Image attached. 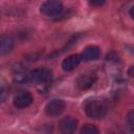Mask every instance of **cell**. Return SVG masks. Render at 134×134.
Here are the masks:
<instances>
[{"label": "cell", "instance_id": "1", "mask_svg": "<svg viewBox=\"0 0 134 134\" xmlns=\"http://www.w3.org/2000/svg\"><path fill=\"white\" fill-rule=\"evenodd\" d=\"M108 104L103 98L89 99L85 105V112L91 118H102L107 114Z\"/></svg>", "mask_w": 134, "mask_h": 134}, {"label": "cell", "instance_id": "2", "mask_svg": "<svg viewBox=\"0 0 134 134\" xmlns=\"http://www.w3.org/2000/svg\"><path fill=\"white\" fill-rule=\"evenodd\" d=\"M52 77V73L50 70L46 69V68H37L34 69L32 71H30V73L28 74V79L37 84H45L51 81Z\"/></svg>", "mask_w": 134, "mask_h": 134}, {"label": "cell", "instance_id": "3", "mask_svg": "<svg viewBox=\"0 0 134 134\" xmlns=\"http://www.w3.org/2000/svg\"><path fill=\"white\" fill-rule=\"evenodd\" d=\"M40 10L43 15L48 16V17H53L59 15L63 10V4L60 1L55 0H50V1H45L42 3Z\"/></svg>", "mask_w": 134, "mask_h": 134}, {"label": "cell", "instance_id": "4", "mask_svg": "<svg viewBox=\"0 0 134 134\" xmlns=\"http://www.w3.org/2000/svg\"><path fill=\"white\" fill-rule=\"evenodd\" d=\"M95 81H96V74L94 72L88 71V72H84V73L80 74L79 77L76 79L75 84L79 89L86 90V89L92 87L93 84L95 83Z\"/></svg>", "mask_w": 134, "mask_h": 134}, {"label": "cell", "instance_id": "5", "mask_svg": "<svg viewBox=\"0 0 134 134\" xmlns=\"http://www.w3.org/2000/svg\"><path fill=\"white\" fill-rule=\"evenodd\" d=\"M32 100H34V98L29 91L20 90L16 93V95L14 97V105L19 109H23V108L28 107L32 103Z\"/></svg>", "mask_w": 134, "mask_h": 134}, {"label": "cell", "instance_id": "6", "mask_svg": "<svg viewBox=\"0 0 134 134\" xmlns=\"http://www.w3.org/2000/svg\"><path fill=\"white\" fill-rule=\"evenodd\" d=\"M65 102L62 99H52L47 103L45 107V113L48 116H58L65 110Z\"/></svg>", "mask_w": 134, "mask_h": 134}, {"label": "cell", "instance_id": "7", "mask_svg": "<svg viewBox=\"0 0 134 134\" xmlns=\"http://www.w3.org/2000/svg\"><path fill=\"white\" fill-rule=\"evenodd\" d=\"M76 127H77V120L72 116L64 117L59 126L61 134H74Z\"/></svg>", "mask_w": 134, "mask_h": 134}, {"label": "cell", "instance_id": "8", "mask_svg": "<svg viewBox=\"0 0 134 134\" xmlns=\"http://www.w3.org/2000/svg\"><path fill=\"white\" fill-rule=\"evenodd\" d=\"M99 55H100V49L97 46L90 45L84 48L81 58L85 61H94V60H97Z\"/></svg>", "mask_w": 134, "mask_h": 134}, {"label": "cell", "instance_id": "9", "mask_svg": "<svg viewBox=\"0 0 134 134\" xmlns=\"http://www.w3.org/2000/svg\"><path fill=\"white\" fill-rule=\"evenodd\" d=\"M81 60H82L81 55H79V54H71V55L67 57V58L63 61V63H62V68H63L65 71H71V70H73L74 68H76V67L80 65Z\"/></svg>", "mask_w": 134, "mask_h": 134}, {"label": "cell", "instance_id": "10", "mask_svg": "<svg viewBox=\"0 0 134 134\" xmlns=\"http://www.w3.org/2000/svg\"><path fill=\"white\" fill-rule=\"evenodd\" d=\"M14 47V40L9 36L0 37V54H6L12 51Z\"/></svg>", "mask_w": 134, "mask_h": 134}, {"label": "cell", "instance_id": "11", "mask_svg": "<svg viewBox=\"0 0 134 134\" xmlns=\"http://www.w3.org/2000/svg\"><path fill=\"white\" fill-rule=\"evenodd\" d=\"M80 134H99V131L93 125H86L82 128Z\"/></svg>", "mask_w": 134, "mask_h": 134}, {"label": "cell", "instance_id": "12", "mask_svg": "<svg viewBox=\"0 0 134 134\" xmlns=\"http://www.w3.org/2000/svg\"><path fill=\"white\" fill-rule=\"evenodd\" d=\"M28 80V75L23 71H18L14 75V81L16 83H25Z\"/></svg>", "mask_w": 134, "mask_h": 134}, {"label": "cell", "instance_id": "13", "mask_svg": "<svg viewBox=\"0 0 134 134\" xmlns=\"http://www.w3.org/2000/svg\"><path fill=\"white\" fill-rule=\"evenodd\" d=\"M6 97V90L3 86H0V103L3 102Z\"/></svg>", "mask_w": 134, "mask_h": 134}, {"label": "cell", "instance_id": "14", "mask_svg": "<svg viewBox=\"0 0 134 134\" xmlns=\"http://www.w3.org/2000/svg\"><path fill=\"white\" fill-rule=\"evenodd\" d=\"M128 122H129V127L132 129L133 128V112H130L128 115Z\"/></svg>", "mask_w": 134, "mask_h": 134}, {"label": "cell", "instance_id": "15", "mask_svg": "<svg viewBox=\"0 0 134 134\" xmlns=\"http://www.w3.org/2000/svg\"><path fill=\"white\" fill-rule=\"evenodd\" d=\"M91 5H96V6H100L102 4H104L105 2L104 1H90L89 2Z\"/></svg>", "mask_w": 134, "mask_h": 134}, {"label": "cell", "instance_id": "16", "mask_svg": "<svg viewBox=\"0 0 134 134\" xmlns=\"http://www.w3.org/2000/svg\"><path fill=\"white\" fill-rule=\"evenodd\" d=\"M133 8H134V7L132 6V7H131V9H130V16H131V18H133V17H134V15H133Z\"/></svg>", "mask_w": 134, "mask_h": 134}]
</instances>
